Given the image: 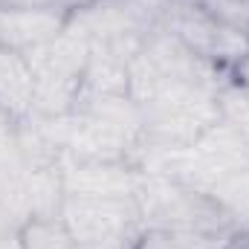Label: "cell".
<instances>
[{"mask_svg": "<svg viewBox=\"0 0 249 249\" xmlns=\"http://www.w3.org/2000/svg\"><path fill=\"white\" fill-rule=\"evenodd\" d=\"M142 119L145 145L188 148L220 119L217 90L209 87H174L136 105Z\"/></svg>", "mask_w": 249, "mask_h": 249, "instance_id": "obj_1", "label": "cell"}, {"mask_svg": "<svg viewBox=\"0 0 249 249\" xmlns=\"http://www.w3.org/2000/svg\"><path fill=\"white\" fill-rule=\"evenodd\" d=\"M145 229H186V232H223L241 229L209 194L162 174H145L136 191Z\"/></svg>", "mask_w": 249, "mask_h": 249, "instance_id": "obj_2", "label": "cell"}, {"mask_svg": "<svg viewBox=\"0 0 249 249\" xmlns=\"http://www.w3.org/2000/svg\"><path fill=\"white\" fill-rule=\"evenodd\" d=\"M58 217L78 249H136L145 223L133 197H75L64 194Z\"/></svg>", "mask_w": 249, "mask_h": 249, "instance_id": "obj_3", "label": "cell"}, {"mask_svg": "<svg viewBox=\"0 0 249 249\" xmlns=\"http://www.w3.org/2000/svg\"><path fill=\"white\" fill-rule=\"evenodd\" d=\"M64 194L75 197H133L142 186V168L133 162L61 160Z\"/></svg>", "mask_w": 249, "mask_h": 249, "instance_id": "obj_4", "label": "cell"}, {"mask_svg": "<svg viewBox=\"0 0 249 249\" xmlns=\"http://www.w3.org/2000/svg\"><path fill=\"white\" fill-rule=\"evenodd\" d=\"M67 23L70 15L58 9H0V47L26 53L61 35Z\"/></svg>", "mask_w": 249, "mask_h": 249, "instance_id": "obj_5", "label": "cell"}, {"mask_svg": "<svg viewBox=\"0 0 249 249\" xmlns=\"http://www.w3.org/2000/svg\"><path fill=\"white\" fill-rule=\"evenodd\" d=\"M35 102V75L20 50L0 47V113L20 122L32 113Z\"/></svg>", "mask_w": 249, "mask_h": 249, "instance_id": "obj_6", "label": "cell"}, {"mask_svg": "<svg viewBox=\"0 0 249 249\" xmlns=\"http://www.w3.org/2000/svg\"><path fill=\"white\" fill-rule=\"evenodd\" d=\"M241 229L186 232V229H145L136 249H226Z\"/></svg>", "mask_w": 249, "mask_h": 249, "instance_id": "obj_7", "label": "cell"}, {"mask_svg": "<svg viewBox=\"0 0 249 249\" xmlns=\"http://www.w3.org/2000/svg\"><path fill=\"white\" fill-rule=\"evenodd\" d=\"M23 249H78L61 217H32L20 226Z\"/></svg>", "mask_w": 249, "mask_h": 249, "instance_id": "obj_8", "label": "cell"}, {"mask_svg": "<svg viewBox=\"0 0 249 249\" xmlns=\"http://www.w3.org/2000/svg\"><path fill=\"white\" fill-rule=\"evenodd\" d=\"M197 9H203L209 18L249 32V0H191Z\"/></svg>", "mask_w": 249, "mask_h": 249, "instance_id": "obj_9", "label": "cell"}, {"mask_svg": "<svg viewBox=\"0 0 249 249\" xmlns=\"http://www.w3.org/2000/svg\"><path fill=\"white\" fill-rule=\"evenodd\" d=\"M0 9H64V0H0Z\"/></svg>", "mask_w": 249, "mask_h": 249, "instance_id": "obj_10", "label": "cell"}, {"mask_svg": "<svg viewBox=\"0 0 249 249\" xmlns=\"http://www.w3.org/2000/svg\"><path fill=\"white\" fill-rule=\"evenodd\" d=\"M15 229H20V226H18V220L12 217L9 206H6L3 197H0V235H3V232H15Z\"/></svg>", "mask_w": 249, "mask_h": 249, "instance_id": "obj_11", "label": "cell"}, {"mask_svg": "<svg viewBox=\"0 0 249 249\" xmlns=\"http://www.w3.org/2000/svg\"><path fill=\"white\" fill-rule=\"evenodd\" d=\"M0 249H23L20 229H15V232H3V235H0Z\"/></svg>", "mask_w": 249, "mask_h": 249, "instance_id": "obj_12", "label": "cell"}, {"mask_svg": "<svg viewBox=\"0 0 249 249\" xmlns=\"http://www.w3.org/2000/svg\"><path fill=\"white\" fill-rule=\"evenodd\" d=\"M226 249H249V229H241V232L229 241V247Z\"/></svg>", "mask_w": 249, "mask_h": 249, "instance_id": "obj_13", "label": "cell"}]
</instances>
